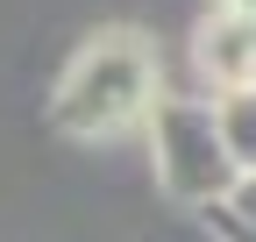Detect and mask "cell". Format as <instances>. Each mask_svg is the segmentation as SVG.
I'll return each mask as SVG.
<instances>
[{"instance_id": "cell-1", "label": "cell", "mask_w": 256, "mask_h": 242, "mask_svg": "<svg viewBox=\"0 0 256 242\" xmlns=\"http://www.w3.org/2000/svg\"><path fill=\"white\" fill-rule=\"evenodd\" d=\"M150 107H156V57L142 36H121V28L92 36L50 93V121L72 142H107L136 121H150Z\"/></svg>"}, {"instance_id": "cell-2", "label": "cell", "mask_w": 256, "mask_h": 242, "mask_svg": "<svg viewBox=\"0 0 256 242\" xmlns=\"http://www.w3.org/2000/svg\"><path fill=\"white\" fill-rule=\"evenodd\" d=\"M150 157H156V186H164L171 200H185V206H220L235 192V178H242V164H235V150H228V136H220V107L214 100H185V93H171V100H156L150 107Z\"/></svg>"}, {"instance_id": "cell-3", "label": "cell", "mask_w": 256, "mask_h": 242, "mask_svg": "<svg viewBox=\"0 0 256 242\" xmlns=\"http://www.w3.org/2000/svg\"><path fill=\"white\" fill-rule=\"evenodd\" d=\"M200 64L220 93L228 86H256V8H220L200 28Z\"/></svg>"}, {"instance_id": "cell-4", "label": "cell", "mask_w": 256, "mask_h": 242, "mask_svg": "<svg viewBox=\"0 0 256 242\" xmlns=\"http://www.w3.org/2000/svg\"><path fill=\"white\" fill-rule=\"evenodd\" d=\"M214 107H220V136H228L235 164H242V171H256V86H228Z\"/></svg>"}, {"instance_id": "cell-5", "label": "cell", "mask_w": 256, "mask_h": 242, "mask_svg": "<svg viewBox=\"0 0 256 242\" xmlns=\"http://www.w3.org/2000/svg\"><path fill=\"white\" fill-rule=\"evenodd\" d=\"M220 214H235V221H249V228H256V171H242V178H235V192L220 200Z\"/></svg>"}, {"instance_id": "cell-6", "label": "cell", "mask_w": 256, "mask_h": 242, "mask_svg": "<svg viewBox=\"0 0 256 242\" xmlns=\"http://www.w3.org/2000/svg\"><path fill=\"white\" fill-rule=\"evenodd\" d=\"M206 228H214L220 242H256V228H249V221H235V214H220V206H206Z\"/></svg>"}]
</instances>
